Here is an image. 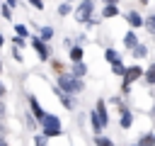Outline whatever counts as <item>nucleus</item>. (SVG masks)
Listing matches in <instances>:
<instances>
[{
	"mask_svg": "<svg viewBox=\"0 0 155 146\" xmlns=\"http://www.w3.org/2000/svg\"><path fill=\"white\" fill-rule=\"evenodd\" d=\"M70 61H73V63H80V61H82V49H80V46H73V49H70Z\"/></svg>",
	"mask_w": 155,
	"mask_h": 146,
	"instance_id": "dca6fc26",
	"label": "nucleus"
},
{
	"mask_svg": "<svg viewBox=\"0 0 155 146\" xmlns=\"http://www.w3.org/2000/svg\"><path fill=\"white\" fill-rule=\"evenodd\" d=\"M10 15H12V7H10V5H5V7H2V17H7V19H10Z\"/></svg>",
	"mask_w": 155,
	"mask_h": 146,
	"instance_id": "bb28decb",
	"label": "nucleus"
},
{
	"mask_svg": "<svg viewBox=\"0 0 155 146\" xmlns=\"http://www.w3.org/2000/svg\"><path fill=\"white\" fill-rule=\"evenodd\" d=\"M56 95H58V100H61V105H63V107H68V109H73V107H75L73 97H70L68 92H63L61 88H56Z\"/></svg>",
	"mask_w": 155,
	"mask_h": 146,
	"instance_id": "6e6552de",
	"label": "nucleus"
},
{
	"mask_svg": "<svg viewBox=\"0 0 155 146\" xmlns=\"http://www.w3.org/2000/svg\"><path fill=\"white\" fill-rule=\"evenodd\" d=\"M29 107H31V112H34V119H36V122H41V119L46 117V112L41 109V105L36 102V97H29Z\"/></svg>",
	"mask_w": 155,
	"mask_h": 146,
	"instance_id": "423d86ee",
	"label": "nucleus"
},
{
	"mask_svg": "<svg viewBox=\"0 0 155 146\" xmlns=\"http://www.w3.org/2000/svg\"><path fill=\"white\" fill-rule=\"evenodd\" d=\"M68 12H70V2H61V5H58V15H63V17H65Z\"/></svg>",
	"mask_w": 155,
	"mask_h": 146,
	"instance_id": "4be33fe9",
	"label": "nucleus"
},
{
	"mask_svg": "<svg viewBox=\"0 0 155 146\" xmlns=\"http://www.w3.org/2000/svg\"><path fill=\"white\" fill-rule=\"evenodd\" d=\"M2 44H5V39H2V34H0V46H2Z\"/></svg>",
	"mask_w": 155,
	"mask_h": 146,
	"instance_id": "72a5a7b5",
	"label": "nucleus"
},
{
	"mask_svg": "<svg viewBox=\"0 0 155 146\" xmlns=\"http://www.w3.org/2000/svg\"><path fill=\"white\" fill-rule=\"evenodd\" d=\"M0 139H5V124L0 122Z\"/></svg>",
	"mask_w": 155,
	"mask_h": 146,
	"instance_id": "c756f323",
	"label": "nucleus"
},
{
	"mask_svg": "<svg viewBox=\"0 0 155 146\" xmlns=\"http://www.w3.org/2000/svg\"><path fill=\"white\" fill-rule=\"evenodd\" d=\"M15 32H17L19 36H29V29H27L24 24H17V27H15Z\"/></svg>",
	"mask_w": 155,
	"mask_h": 146,
	"instance_id": "b1692460",
	"label": "nucleus"
},
{
	"mask_svg": "<svg viewBox=\"0 0 155 146\" xmlns=\"http://www.w3.org/2000/svg\"><path fill=\"white\" fill-rule=\"evenodd\" d=\"M133 56H136V58H143V56H148V46H145V44H138V46L133 49Z\"/></svg>",
	"mask_w": 155,
	"mask_h": 146,
	"instance_id": "a211bd4d",
	"label": "nucleus"
},
{
	"mask_svg": "<svg viewBox=\"0 0 155 146\" xmlns=\"http://www.w3.org/2000/svg\"><path fill=\"white\" fill-rule=\"evenodd\" d=\"M0 71H2V63H0Z\"/></svg>",
	"mask_w": 155,
	"mask_h": 146,
	"instance_id": "e433bc0d",
	"label": "nucleus"
},
{
	"mask_svg": "<svg viewBox=\"0 0 155 146\" xmlns=\"http://www.w3.org/2000/svg\"><path fill=\"white\" fill-rule=\"evenodd\" d=\"M0 146H7V144H5V139H0Z\"/></svg>",
	"mask_w": 155,
	"mask_h": 146,
	"instance_id": "f704fd0d",
	"label": "nucleus"
},
{
	"mask_svg": "<svg viewBox=\"0 0 155 146\" xmlns=\"http://www.w3.org/2000/svg\"><path fill=\"white\" fill-rule=\"evenodd\" d=\"M51 36H53V27H44L39 39H41V41H51Z\"/></svg>",
	"mask_w": 155,
	"mask_h": 146,
	"instance_id": "412c9836",
	"label": "nucleus"
},
{
	"mask_svg": "<svg viewBox=\"0 0 155 146\" xmlns=\"http://www.w3.org/2000/svg\"><path fill=\"white\" fill-rule=\"evenodd\" d=\"M31 44H34V49H36V54H39V58L41 61H48V56H51V51L44 46V41L41 39H31Z\"/></svg>",
	"mask_w": 155,
	"mask_h": 146,
	"instance_id": "39448f33",
	"label": "nucleus"
},
{
	"mask_svg": "<svg viewBox=\"0 0 155 146\" xmlns=\"http://www.w3.org/2000/svg\"><path fill=\"white\" fill-rule=\"evenodd\" d=\"M140 75H145L140 66H128V68H126V73H124V83H126V85H131V83H133V80H138Z\"/></svg>",
	"mask_w": 155,
	"mask_h": 146,
	"instance_id": "20e7f679",
	"label": "nucleus"
},
{
	"mask_svg": "<svg viewBox=\"0 0 155 146\" xmlns=\"http://www.w3.org/2000/svg\"><path fill=\"white\" fill-rule=\"evenodd\" d=\"M2 114H5V102L0 100V119H2Z\"/></svg>",
	"mask_w": 155,
	"mask_h": 146,
	"instance_id": "7c9ffc66",
	"label": "nucleus"
},
{
	"mask_svg": "<svg viewBox=\"0 0 155 146\" xmlns=\"http://www.w3.org/2000/svg\"><path fill=\"white\" fill-rule=\"evenodd\" d=\"M34 144H36V146H46V136H44V134H36V136H34Z\"/></svg>",
	"mask_w": 155,
	"mask_h": 146,
	"instance_id": "393cba45",
	"label": "nucleus"
},
{
	"mask_svg": "<svg viewBox=\"0 0 155 146\" xmlns=\"http://www.w3.org/2000/svg\"><path fill=\"white\" fill-rule=\"evenodd\" d=\"M29 5H34L36 10H44V2H41V0H29Z\"/></svg>",
	"mask_w": 155,
	"mask_h": 146,
	"instance_id": "cd10ccee",
	"label": "nucleus"
},
{
	"mask_svg": "<svg viewBox=\"0 0 155 146\" xmlns=\"http://www.w3.org/2000/svg\"><path fill=\"white\" fill-rule=\"evenodd\" d=\"M58 88L63 92H68V95H75V92H82L85 83L80 78H75V75H70V73H63V75H58Z\"/></svg>",
	"mask_w": 155,
	"mask_h": 146,
	"instance_id": "f257e3e1",
	"label": "nucleus"
},
{
	"mask_svg": "<svg viewBox=\"0 0 155 146\" xmlns=\"http://www.w3.org/2000/svg\"><path fill=\"white\" fill-rule=\"evenodd\" d=\"M90 122H92V129L99 134L102 129H104V124H102V119H99V114H97V109L94 112H90Z\"/></svg>",
	"mask_w": 155,
	"mask_h": 146,
	"instance_id": "ddd939ff",
	"label": "nucleus"
},
{
	"mask_svg": "<svg viewBox=\"0 0 155 146\" xmlns=\"http://www.w3.org/2000/svg\"><path fill=\"white\" fill-rule=\"evenodd\" d=\"M5 2H7L10 7H15V5H17V0H5Z\"/></svg>",
	"mask_w": 155,
	"mask_h": 146,
	"instance_id": "2f4dec72",
	"label": "nucleus"
},
{
	"mask_svg": "<svg viewBox=\"0 0 155 146\" xmlns=\"http://www.w3.org/2000/svg\"><path fill=\"white\" fill-rule=\"evenodd\" d=\"M70 75H75V78H82V75H87V66H85V63H75Z\"/></svg>",
	"mask_w": 155,
	"mask_h": 146,
	"instance_id": "4468645a",
	"label": "nucleus"
},
{
	"mask_svg": "<svg viewBox=\"0 0 155 146\" xmlns=\"http://www.w3.org/2000/svg\"><path fill=\"white\" fill-rule=\"evenodd\" d=\"M2 95H7V88H5L2 83H0V100H2Z\"/></svg>",
	"mask_w": 155,
	"mask_h": 146,
	"instance_id": "c85d7f7f",
	"label": "nucleus"
},
{
	"mask_svg": "<svg viewBox=\"0 0 155 146\" xmlns=\"http://www.w3.org/2000/svg\"><path fill=\"white\" fill-rule=\"evenodd\" d=\"M119 124H121V129H128V127L133 124V114H131L128 109H121V119H119Z\"/></svg>",
	"mask_w": 155,
	"mask_h": 146,
	"instance_id": "9b49d317",
	"label": "nucleus"
},
{
	"mask_svg": "<svg viewBox=\"0 0 155 146\" xmlns=\"http://www.w3.org/2000/svg\"><path fill=\"white\" fill-rule=\"evenodd\" d=\"M138 146H155V134H145L138 139Z\"/></svg>",
	"mask_w": 155,
	"mask_h": 146,
	"instance_id": "f3484780",
	"label": "nucleus"
},
{
	"mask_svg": "<svg viewBox=\"0 0 155 146\" xmlns=\"http://www.w3.org/2000/svg\"><path fill=\"white\" fill-rule=\"evenodd\" d=\"M145 27L155 34V15H150V17H145Z\"/></svg>",
	"mask_w": 155,
	"mask_h": 146,
	"instance_id": "5701e85b",
	"label": "nucleus"
},
{
	"mask_svg": "<svg viewBox=\"0 0 155 146\" xmlns=\"http://www.w3.org/2000/svg\"><path fill=\"white\" fill-rule=\"evenodd\" d=\"M126 22H128L133 29H138V27H143V24H145V19H143L138 12H128V15H126Z\"/></svg>",
	"mask_w": 155,
	"mask_h": 146,
	"instance_id": "0eeeda50",
	"label": "nucleus"
},
{
	"mask_svg": "<svg viewBox=\"0 0 155 146\" xmlns=\"http://www.w3.org/2000/svg\"><path fill=\"white\" fill-rule=\"evenodd\" d=\"M104 58H107L111 66L121 63V56H119V51H116V49H107V51H104Z\"/></svg>",
	"mask_w": 155,
	"mask_h": 146,
	"instance_id": "9d476101",
	"label": "nucleus"
},
{
	"mask_svg": "<svg viewBox=\"0 0 155 146\" xmlns=\"http://www.w3.org/2000/svg\"><path fill=\"white\" fill-rule=\"evenodd\" d=\"M116 15H119V7H116V5H104L102 17H116Z\"/></svg>",
	"mask_w": 155,
	"mask_h": 146,
	"instance_id": "2eb2a0df",
	"label": "nucleus"
},
{
	"mask_svg": "<svg viewBox=\"0 0 155 146\" xmlns=\"http://www.w3.org/2000/svg\"><path fill=\"white\" fill-rule=\"evenodd\" d=\"M124 46H126V49H136V46H138V36H136L133 29L126 32V36H124Z\"/></svg>",
	"mask_w": 155,
	"mask_h": 146,
	"instance_id": "1a4fd4ad",
	"label": "nucleus"
},
{
	"mask_svg": "<svg viewBox=\"0 0 155 146\" xmlns=\"http://www.w3.org/2000/svg\"><path fill=\"white\" fill-rule=\"evenodd\" d=\"M114 73H116V75H124V73H126V68H124L121 63H116V66H114Z\"/></svg>",
	"mask_w": 155,
	"mask_h": 146,
	"instance_id": "a878e982",
	"label": "nucleus"
},
{
	"mask_svg": "<svg viewBox=\"0 0 155 146\" xmlns=\"http://www.w3.org/2000/svg\"><path fill=\"white\" fill-rule=\"evenodd\" d=\"M97 114H99V119H102V124L107 127V124H109V114H107V107H104V100H99V102H97Z\"/></svg>",
	"mask_w": 155,
	"mask_h": 146,
	"instance_id": "f8f14e48",
	"label": "nucleus"
},
{
	"mask_svg": "<svg viewBox=\"0 0 155 146\" xmlns=\"http://www.w3.org/2000/svg\"><path fill=\"white\" fill-rule=\"evenodd\" d=\"M145 83H148V85H155V63L145 71Z\"/></svg>",
	"mask_w": 155,
	"mask_h": 146,
	"instance_id": "6ab92c4d",
	"label": "nucleus"
},
{
	"mask_svg": "<svg viewBox=\"0 0 155 146\" xmlns=\"http://www.w3.org/2000/svg\"><path fill=\"white\" fill-rule=\"evenodd\" d=\"M119 0H104V5H116Z\"/></svg>",
	"mask_w": 155,
	"mask_h": 146,
	"instance_id": "473e14b6",
	"label": "nucleus"
},
{
	"mask_svg": "<svg viewBox=\"0 0 155 146\" xmlns=\"http://www.w3.org/2000/svg\"><path fill=\"white\" fill-rule=\"evenodd\" d=\"M68 2H70V0H68Z\"/></svg>",
	"mask_w": 155,
	"mask_h": 146,
	"instance_id": "4c0bfd02",
	"label": "nucleus"
},
{
	"mask_svg": "<svg viewBox=\"0 0 155 146\" xmlns=\"http://www.w3.org/2000/svg\"><path fill=\"white\" fill-rule=\"evenodd\" d=\"M92 10H94V0H82V2L78 5L75 19H78V22H87V17L92 15Z\"/></svg>",
	"mask_w": 155,
	"mask_h": 146,
	"instance_id": "7ed1b4c3",
	"label": "nucleus"
},
{
	"mask_svg": "<svg viewBox=\"0 0 155 146\" xmlns=\"http://www.w3.org/2000/svg\"><path fill=\"white\" fill-rule=\"evenodd\" d=\"M94 144H97V146H114V141H111V139H107V136H102V134H97V136H94Z\"/></svg>",
	"mask_w": 155,
	"mask_h": 146,
	"instance_id": "aec40b11",
	"label": "nucleus"
},
{
	"mask_svg": "<svg viewBox=\"0 0 155 146\" xmlns=\"http://www.w3.org/2000/svg\"><path fill=\"white\" fill-rule=\"evenodd\" d=\"M138 2H143V5H145V2H148V0H138Z\"/></svg>",
	"mask_w": 155,
	"mask_h": 146,
	"instance_id": "c9c22d12",
	"label": "nucleus"
},
{
	"mask_svg": "<svg viewBox=\"0 0 155 146\" xmlns=\"http://www.w3.org/2000/svg\"><path fill=\"white\" fill-rule=\"evenodd\" d=\"M41 127H44V136H46V139H56V136L63 134L61 119H58L56 114H46V117L41 119Z\"/></svg>",
	"mask_w": 155,
	"mask_h": 146,
	"instance_id": "f03ea898",
	"label": "nucleus"
}]
</instances>
